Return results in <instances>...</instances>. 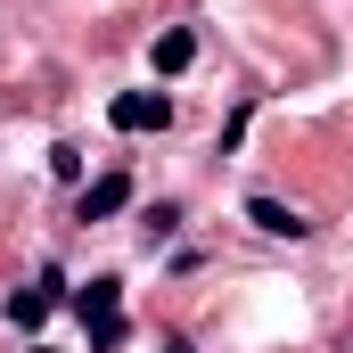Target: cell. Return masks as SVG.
Returning <instances> with one entry per match:
<instances>
[{"label":"cell","instance_id":"5b68a950","mask_svg":"<svg viewBox=\"0 0 353 353\" xmlns=\"http://www.w3.org/2000/svg\"><path fill=\"white\" fill-rule=\"evenodd\" d=\"M50 288H58V279H41V288H17V296H8V321H17V329H41V321H50Z\"/></svg>","mask_w":353,"mask_h":353},{"label":"cell","instance_id":"8992f818","mask_svg":"<svg viewBox=\"0 0 353 353\" xmlns=\"http://www.w3.org/2000/svg\"><path fill=\"white\" fill-rule=\"evenodd\" d=\"M189 58H197V33H165L157 41V74H181Z\"/></svg>","mask_w":353,"mask_h":353},{"label":"cell","instance_id":"3957f363","mask_svg":"<svg viewBox=\"0 0 353 353\" xmlns=\"http://www.w3.org/2000/svg\"><path fill=\"white\" fill-rule=\"evenodd\" d=\"M247 222L271 230V239H304V230H312V222H304V214H288L279 197H247Z\"/></svg>","mask_w":353,"mask_h":353},{"label":"cell","instance_id":"6da1fadb","mask_svg":"<svg viewBox=\"0 0 353 353\" xmlns=\"http://www.w3.org/2000/svg\"><path fill=\"white\" fill-rule=\"evenodd\" d=\"M74 312H83L90 353H115L123 337H132V321H123V279H90L83 296H74Z\"/></svg>","mask_w":353,"mask_h":353},{"label":"cell","instance_id":"277c9868","mask_svg":"<svg viewBox=\"0 0 353 353\" xmlns=\"http://www.w3.org/2000/svg\"><path fill=\"white\" fill-rule=\"evenodd\" d=\"M123 205H132V181L123 173H107V181L83 189V222H107V214H123Z\"/></svg>","mask_w":353,"mask_h":353},{"label":"cell","instance_id":"7a4b0ae2","mask_svg":"<svg viewBox=\"0 0 353 353\" xmlns=\"http://www.w3.org/2000/svg\"><path fill=\"white\" fill-rule=\"evenodd\" d=\"M107 115H115V132H165V123H173V99H165V90H123Z\"/></svg>","mask_w":353,"mask_h":353}]
</instances>
